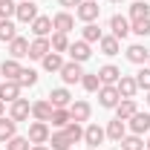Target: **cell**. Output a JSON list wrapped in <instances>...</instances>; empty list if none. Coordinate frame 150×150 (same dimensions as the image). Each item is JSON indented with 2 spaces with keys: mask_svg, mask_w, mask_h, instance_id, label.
<instances>
[{
  "mask_svg": "<svg viewBox=\"0 0 150 150\" xmlns=\"http://www.w3.org/2000/svg\"><path fill=\"white\" fill-rule=\"evenodd\" d=\"M118 101H121L118 87H115V84H101V90H98V104H101L104 110H115Z\"/></svg>",
  "mask_w": 150,
  "mask_h": 150,
  "instance_id": "1",
  "label": "cell"
},
{
  "mask_svg": "<svg viewBox=\"0 0 150 150\" xmlns=\"http://www.w3.org/2000/svg\"><path fill=\"white\" fill-rule=\"evenodd\" d=\"M49 136H52V130H49V121H32L29 124V142L32 144H46L49 142Z\"/></svg>",
  "mask_w": 150,
  "mask_h": 150,
  "instance_id": "2",
  "label": "cell"
},
{
  "mask_svg": "<svg viewBox=\"0 0 150 150\" xmlns=\"http://www.w3.org/2000/svg\"><path fill=\"white\" fill-rule=\"evenodd\" d=\"M98 12H101V6L95 3V0H81V6L75 9V18L84 20V23H93L98 18Z\"/></svg>",
  "mask_w": 150,
  "mask_h": 150,
  "instance_id": "3",
  "label": "cell"
},
{
  "mask_svg": "<svg viewBox=\"0 0 150 150\" xmlns=\"http://www.w3.org/2000/svg\"><path fill=\"white\" fill-rule=\"evenodd\" d=\"M49 52H52V43H49V38H35V40L29 43V58H32V61H43Z\"/></svg>",
  "mask_w": 150,
  "mask_h": 150,
  "instance_id": "4",
  "label": "cell"
},
{
  "mask_svg": "<svg viewBox=\"0 0 150 150\" xmlns=\"http://www.w3.org/2000/svg\"><path fill=\"white\" fill-rule=\"evenodd\" d=\"M61 78H64V84H81V78H84V69H81V64H64L61 67Z\"/></svg>",
  "mask_w": 150,
  "mask_h": 150,
  "instance_id": "5",
  "label": "cell"
},
{
  "mask_svg": "<svg viewBox=\"0 0 150 150\" xmlns=\"http://www.w3.org/2000/svg\"><path fill=\"white\" fill-rule=\"evenodd\" d=\"M15 18H18L20 23H32V20L38 18V6L32 3V0H20V3H18V12H15Z\"/></svg>",
  "mask_w": 150,
  "mask_h": 150,
  "instance_id": "6",
  "label": "cell"
},
{
  "mask_svg": "<svg viewBox=\"0 0 150 150\" xmlns=\"http://www.w3.org/2000/svg\"><path fill=\"white\" fill-rule=\"evenodd\" d=\"M29 115H32V104H29L26 98H18V101H12L9 118H15V121H26Z\"/></svg>",
  "mask_w": 150,
  "mask_h": 150,
  "instance_id": "7",
  "label": "cell"
},
{
  "mask_svg": "<svg viewBox=\"0 0 150 150\" xmlns=\"http://www.w3.org/2000/svg\"><path fill=\"white\" fill-rule=\"evenodd\" d=\"M104 139H107V130H104V127H98V124H87V127H84V142H87L90 147H98Z\"/></svg>",
  "mask_w": 150,
  "mask_h": 150,
  "instance_id": "8",
  "label": "cell"
},
{
  "mask_svg": "<svg viewBox=\"0 0 150 150\" xmlns=\"http://www.w3.org/2000/svg\"><path fill=\"white\" fill-rule=\"evenodd\" d=\"M69 55H72V61L75 64H84V61H90V43L87 40H75V43H69V49H67Z\"/></svg>",
  "mask_w": 150,
  "mask_h": 150,
  "instance_id": "9",
  "label": "cell"
},
{
  "mask_svg": "<svg viewBox=\"0 0 150 150\" xmlns=\"http://www.w3.org/2000/svg\"><path fill=\"white\" fill-rule=\"evenodd\" d=\"M52 110H55V107H52L46 98L32 101V118H35V121H49V118H52Z\"/></svg>",
  "mask_w": 150,
  "mask_h": 150,
  "instance_id": "10",
  "label": "cell"
},
{
  "mask_svg": "<svg viewBox=\"0 0 150 150\" xmlns=\"http://www.w3.org/2000/svg\"><path fill=\"white\" fill-rule=\"evenodd\" d=\"M127 127H130L136 136H144L150 130V112H136L130 121H127Z\"/></svg>",
  "mask_w": 150,
  "mask_h": 150,
  "instance_id": "11",
  "label": "cell"
},
{
  "mask_svg": "<svg viewBox=\"0 0 150 150\" xmlns=\"http://www.w3.org/2000/svg\"><path fill=\"white\" fill-rule=\"evenodd\" d=\"M72 26H75V18L69 15V12H58L55 18H52V29H55V32L69 35V32H72Z\"/></svg>",
  "mask_w": 150,
  "mask_h": 150,
  "instance_id": "12",
  "label": "cell"
},
{
  "mask_svg": "<svg viewBox=\"0 0 150 150\" xmlns=\"http://www.w3.org/2000/svg\"><path fill=\"white\" fill-rule=\"evenodd\" d=\"M18 98H20V84L18 81H3V84H0V101H3V104H6V101L12 104V101H18Z\"/></svg>",
  "mask_w": 150,
  "mask_h": 150,
  "instance_id": "13",
  "label": "cell"
},
{
  "mask_svg": "<svg viewBox=\"0 0 150 150\" xmlns=\"http://www.w3.org/2000/svg\"><path fill=\"white\" fill-rule=\"evenodd\" d=\"M115 87H118V95H121V98H133V95L139 93V84H136L133 75H121Z\"/></svg>",
  "mask_w": 150,
  "mask_h": 150,
  "instance_id": "14",
  "label": "cell"
},
{
  "mask_svg": "<svg viewBox=\"0 0 150 150\" xmlns=\"http://www.w3.org/2000/svg\"><path fill=\"white\" fill-rule=\"evenodd\" d=\"M136 112H139L136 101H133V98H121V101H118V107H115V118H121V121H130Z\"/></svg>",
  "mask_w": 150,
  "mask_h": 150,
  "instance_id": "15",
  "label": "cell"
},
{
  "mask_svg": "<svg viewBox=\"0 0 150 150\" xmlns=\"http://www.w3.org/2000/svg\"><path fill=\"white\" fill-rule=\"evenodd\" d=\"M90 112H93V107L87 104V101H72L69 104V115H72V121H90Z\"/></svg>",
  "mask_w": 150,
  "mask_h": 150,
  "instance_id": "16",
  "label": "cell"
},
{
  "mask_svg": "<svg viewBox=\"0 0 150 150\" xmlns=\"http://www.w3.org/2000/svg\"><path fill=\"white\" fill-rule=\"evenodd\" d=\"M110 29H112V35L121 40V38L130 35V20L121 18V15H112V18H110Z\"/></svg>",
  "mask_w": 150,
  "mask_h": 150,
  "instance_id": "17",
  "label": "cell"
},
{
  "mask_svg": "<svg viewBox=\"0 0 150 150\" xmlns=\"http://www.w3.org/2000/svg\"><path fill=\"white\" fill-rule=\"evenodd\" d=\"M49 104H52V107H69V104H72L69 90H67V87H55V90L49 93Z\"/></svg>",
  "mask_w": 150,
  "mask_h": 150,
  "instance_id": "18",
  "label": "cell"
},
{
  "mask_svg": "<svg viewBox=\"0 0 150 150\" xmlns=\"http://www.w3.org/2000/svg\"><path fill=\"white\" fill-rule=\"evenodd\" d=\"M32 32H35V38H49V32H52V18L38 15V18L32 20Z\"/></svg>",
  "mask_w": 150,
  "mask_h": 150,
  "instance_id": "19",
  "label": "cell"
},
{
  "mask_svg": "<svg viewBox=\"0 0 150 150\" xmlns=\"http://www.w3.org/2000/svg\"><path fill=\"white\" fill-rule=\"evenodd\" d=\"M127 136V121H121V118H112L110 124H107V139L112 142H121Z\"/></svg>",
  "mask_w": 150,
  "mask_h": 150,
  "instance_id": "20",
  "label": "cell"
},
{
  "mask_svg": "<svg viewBox=\"0 0 150 150\" xmlns=\"http://www.w3.org/2000/svg\"><path fill=\"white\" fill-rule=\"evenodd\" d=\"M9 55L15 58V61H20V58H26V55H29V40L18 35L15 40H12V43H9Z\"/></svg>",
  "mask_w": 150,
  "mask_h": 150,
  "instance_id": "21",
  "label": "cell"
},
{
  "mask_svg": "<svg viewBox=\"0 0 150 150\" xmlns=\"http://www.w3.org/2000/svg\"><path fill=\"white\" fill-rule=\"evenodd\" d=\"M49 121H52V127L64 130V127H67V124L72 121V115H69V107H55V110H52V118H49Z\"/></svg>",
  "mask_w": 150,
  "mask_h": 150,
  "instance_id": "22",
  "label": "cell"
},
{
  "mask_svg": "<svg viewBox=\"0 0 150 150\" xmlns=\"http://www.w3.org/2000/svg\"><path fill=\"white\" fill-rule=\"evenodd\" d=\"M150 52L142 46V43H133V46H127V61L130 64H147Z\"/></svg>",
  "mask_w": 150,
  "mask_h": 150,
  "instance_id": "23",
  "label": "cell"
},
{
  "mask_svg": "<svg viewBox=\"0 0 150 150\" xmlns=\"http://www.w3.org/2000/svg\"><path fill=\"white\" fill-rule=\"evenodd\" d=\"M98 46H101L104 55H118V49H121V43H118V38H115V35H101Z\"/></svg>",
  "mask_w": 150,
  "mask_h": 150,
  "instance_id": "24",
  "label": "cell"
},
{
  "mask_svg": "<svg viewBox=\"0 0 150 150\" xmlns=\"http://www.w3.org/2000/svg\"><path fill=\"white\" fill-rule=\"evenodd\" d=\"M98 78H101V84H118L121 69H118V67H112V64H107V67H101V69H98Z\"/></svg>",
  "mask_w": 150,
  "mask_h": 150,
  "instance_id": "25",
  "label": "cell"
},
{
  "mask_svg": "<svg viewBox=\"0 0 150 150\" xmlns=\"http://www.w3.org/2000/svg\"><path fill=\"white\" fill-rule=\"evenodd\" d=\"M20 69H23V67H20L15 58H9V61H3V64H0V72L6 75V81H18Z\"/></svg>",
  "mask_w": 150,
  "mask_h": 150,
  "instance_id": "26",
  "label": "cell"
},
{
  "mask_svg": "<svg viewBox=\"0 0 150 150\" xmlns=\"http://www.w3.org/2000/svg\"><path fill=\"white\" fill-rule=\"evenodd\" d=\"M15 130H18V121L15 118H0V142H9V139H15Z\"/></svg>",
  "mask_w": 150,
  "mask_h": 150,
  "instance_id": "27",
  "label": "cell"
},
{
  "mask_svg": "<svg viewBox=\"0 0 150 150\" xmlns=\"http://www.w3.org/2000/svg\"><path fill=\"white\" fill-rule=\"evenodd\" d=\"M49 144H52V150H69L72 147V142H69V136L64 130H55L52 136H49Z\"/></svg>",
  "mask_w": 150,
  "mask_h": 150,
  "instance_id": "28",
  "label": "cell"
},
{
  "mask_svg": "<svg viewBox=\"0 0 150 150\" xmlns=\"http://www.w3.org/2000/svg\"><path fill=\"white\" fill-rule=\"evenodd\" d=\"M40 64H43V69H46V72H61V67H64V58L58 55V52H49V55L43 58Z\"/></svg>",
  "mask_w": 150,
  "mask_h": 150,
  "instance_id": "29",
  "label": "cell"
},
{
  "mask_svg": "<svg viewBox=\"0 0 150 150\" xmlns=\"http://www.w3.org/2000/svg\"><path fill=\"white\" fill-rule=\"evenodd\" d=\"M81 87H84L87 93H98V90H101V78H98V72H84Z\"/></svg>",
  "mask_w": 150,
  "mask_h": 150,
  "instance_id": "30",
  "label": "cell"
},
{
  "mask_svg": "<svg viewBox=\"0 0 150 150\" xmlns=\"http://www.w3.org/2000/svg\"><path fill=\"white\" fill-rule=\"evenodd\" d=\"M118 144H121V150H144V139L136 136V133H130V136H124Z\"/></svg>",
  "mask_w": 150,
  "mask_h": 150,
  "instance_id": "31",
  "label": "cell"
},
{
  "mask_svg": "<svg viewBox=\"0 0 150 150\" xmlns=\"http://www.w3.org/2000/svg\"><path fill=\"white\" fill-rule=\"evenodd\" d=\"M18 38V29H15V23L12 20H0V43L6 40V43H12Z\"/></svg>",
  "mask_w": 150,
  "mask_h": 150,
  "instance_id": "32",
  "label": "cell"
},
{
  "mask_svg": "<svg viewBox=\"0 0 150 150\" xmlns=\"http://www.w3.org/2000/svg\"><path fill=\"white\" fill-rule=\"evenodd\" d=\"M49 43H52V52H58V55L69 49V38L64 35V32H55V35L49 38Z\"/></svg>",
  "mask_w": 150,
  "mask_h": 150,
  "instance_id": "33",
  "label": "cell"
},
{
  "mask_svg": "<svg viewBox=\"0 0 150 150\" xmlns=\"http://www.w3.org/2000/svg\"><path fill=\"white\" fill-rule=\"evenodd\" d=\"M130 32L139 38H147L150 35V18H142V20H130Z\"/></svg>",
  "mask_w": 150,
  "mask_h": 150,
  "instance_id": "34",
  "label": "cell"
},
{
  "mask_svg": "<svg viewBox=\"0 0 150 150\" xmlns=\"http://www.w3.org/2000/svg\"><path fill=\"white\" fill-rule=\"evenodd\" d=\"M142 18H150V6L144 0H139V3L130 6V20H142Z\"/></svg>",
  "mask_w": 150,
  "mask_h": 150,
  "instance_id": "35",
  "label": "cell"
},
{
  "mask_svg": "<svg viewBox=\"0 0 150 150\" xmlns=\"http://www.w3.org/2000/svg\"><path fill=\"white\" fill-rule=\"evenodd\" d=\"M18 12V3L15 0H0V20H12Z\"/></svg>",
  "mask_w": 150,
  "mask_h": 150,
  "instance_id": "36",
  "label": "cell"
},
{
  "mask_svg": "<svg viewBox=\"0 0 150 150\" xmlns=\"http://www.w3.org/2000/svg\"><path fill=\"white\" fill-rule=\"evenodd\" d=\"M64 133H67V136H69V142H81V139H84V127H81V124H78V121H69V124H67V127H64Z\"/></svg>",
  "mask_w": 150,
  "mask_h": 150,
  "instance_id": "37",
  "label": "cell"
},
{
  "mask_svg": "<svg viewBox=\"0 0 150 150\" xmlns=\"http://www.w3.org/2000/svg\"><path fill=\"white\" fill-rule=\"evenodd\" d=\"M18 84H20V87H35V84H38V72H35V69H20Z\"/></svg>",
  "mask_w": 150,
  "mask_h": 150,
  "instance_id": "38",
  "label": "cell"
},
{
  "mask_svg": "<svg viewBox=\"0 0 150 150\" xmlns=\"http://www.w3.org/2000/svg\"><path fill=\"white\" fill-rule=\"evenodd\" d=\"M6 150H32V142L23 139V136H15V139L6 142Z\"/></svg>",
  "mask_w": 150,
  "mask_h": 150,
  "instance_id": "39",
  "label": "cell"
},
{
  "mask_svg": "<svg viewBox=\"0 0 150 150\" xmlns=\"http://www.w3.org/2000/svg\"><path fill=\"white\" fill-rule=\"evenodd\" d=\"M84 40H87V43H98V40H101V29H98L95 23H87V26H84Z\"/></svg>",
  "mask_w": 150,
  "mask_h": 150,
  "instance_id": "40",
  "label": "cell"
},
{
  "mask_svg": "<svg viewBox=\"0 0 150 150\" xmlns=\"http://www.w3.org/2000/svg\"><path fill=\"white\" fill-rule=\"evenodd\" d=\"M136 84H139V90H147L150 93V67H144V69L136 72Z\"/></svg>",
  "mask_w": 150,
  "mask_h": 150,
  "instance_id": "41",
  "label": "cell"
},
{
  "mask_svg": "<svg viewBox=\"0 0 150 150\" xmlns=\"http://www.w3.org/2000/svg\"><path fill=\"white\" fill-rule=\"evenodd\" d=\"M58 3H61V6H67V9H69V6H75V9L81 6V0H58Z\"/></svg>",
  "mask_w": 150,
  "mask_h": 150,
  "instance_id": "42",
  "label": "cell"
},
{
  "mask_svg": "<svg viewBox=\"0 0 150 150\" xmlns=\"http://www.w3.org/2000/svg\"><path fill=\"white\" fill-rule=\"evenodd\" d=\"M32 150H49L46 144H32Z\"/></svg>",
  "mask_w": 150,
  "mask_h": 150,
  "instance_id": "43",
  "label": "cell"
},
{
  "mask_svg": "<svg viewBox=\"0 0 150 150\" xmlns=\"http://www.w3.org/2000/svg\"><path fill=\"white\" fill-rule=\"evenodd\" d=\"M3 112H6V104H3V101H0V118H3Z\"/></svg>",
  "mask_w": 150,
  "mask_h": 150,
  "instance_id": "44",
  "label": "cell"
},
{
  "mask_svg": "<svg viewBox=\"0 0 150 150\" xmlns=\"http://www.w3.org/2000/svg\"><path fill=\"white\" fill-rule=\"evenodd\" d=\"M144 101H147V107H150V93H147V98H144Z\"/></svg>",
  "mask_w": 150,
  "mask_h": 150,
  "instance_id": "45",
  "label": "cell"
},
{
  "mask_svg": "<svg viewBox=\"0 0 150 150\" xmlns=\"http://www.w3.org/2000/svg\"><path fill=\"white\" fill-rule=\"evenodd\" d=\"M144 147H147V150H150V139H147V144H144Z\"/></svg>",
  "mask_w": 150,
  "mask_h": 150,
  "instance_id": "46",
  "label": "cell"
},
{
  "mask_svg": "<svg viewBox=\"0 0 150 150\" xmlns=\"http://www.w3.org/2000/svg\"><path fill=\"white\" fill-rule=\"evenodd\" d=\"M110 3H121V0H110Z\"/></svg>",
  "mask_w": 150,
  "mask_h": 150,
  "instance_id": "47",
  "label": "cell"
},
{
  "mask_svg": "<svg viewBox=\"0 0 150 150\" xmlns=\"http://www.w3.org/2000/svg\"><path fill=\"white\" fill-rule=\"evenodd\" d=\"M147 67H150V58H147Z\"/></svg>",
  "mask_w": 150,
  "mask_h": 150,
  "instance_id": "48",
  "label": "cell"
},
{
  "mask_svg": "<svg viewBox=\"0 0 150 150\" xmlns=\"http://www.w3.org/2000/svg\"><path fill=\"white\" fill-rule=\"evenodd\" d=\"M87 150H95V147H87Z\"/></svg>",
  "mask_w": 150,
  "mask_h": 150,
  "instance_id": "49",
  "label": "cell"
},
{
  "mask_svg": "<svg viewBox=\"0 0 150 150\" xmlns=\"http://www.w3.org/2000/svg\"><path fill=\"white\" fill-rule=\"evenodd\" d=\"M115 150H121V147H115Z\"/></svg>",
  "mask_w": 150,
  "mask_h": 150,
  "instance_id": "50",
  "label": "cell"
},
{
  "mask_svg": "<svg viewBox=\"0 0 150 150\" xmlns=\"http://www.w3.org/2000/svg\"><path fill=\"white\" fill-rule=\"evenodd\" d=\"M18 3H20V0H18Z\"/></svg>",
  "mask_w": 150,
  "mask_h": 150,
  "instance_id": "51",
  "label": "cell"
}]
</instances>
